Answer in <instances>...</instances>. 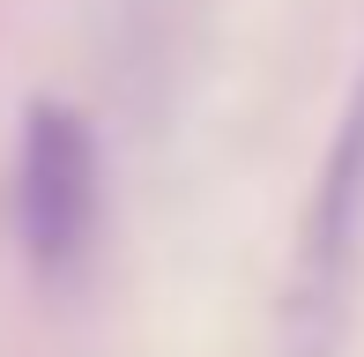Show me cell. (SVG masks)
I'll return each mask as SVG.
<instances>
[{
    "label": "cell",
    "mask_w": 364,
    "mask_h": 357,
    "mask_svg": "<svg viewBox=\"0 0 364 357\" xmlns=\"http://www.w3.org/2000/svg\"><path fill=\"white\" fill-rule=\"evenodd\" d=\"M105 223V156H97V127L60 97H38L23 112V142H15V231L38 275H75L97 246Z\"/></svg>",
    "instance_id": "cell-2"
},
{
    "label": "cell",
    "mask_w": 364,
    "mask_h": 357,
    "mask_svg": "<svg viewBox=\"0 0 364 357\" xmlns=\"http://www.w3.org/2000/svg\"><path fill=\"white\" fill-rule=\"evenodd\" d=\"M357 261H364V75L327 134L320 178L305 201L297 268L283 283V357H335L357 298Z\"/></svg>",
    "instance_id": "cell-1"
}]
</instances>
